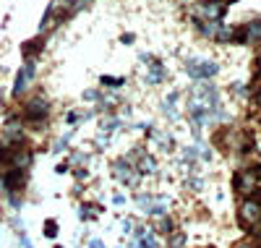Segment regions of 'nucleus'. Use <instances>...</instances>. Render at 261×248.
<instances>
[{"label": "nucleus", "mask_w": 261, "mask_h": 248, "mask_svg": "<svg viewBox=\"0 0 261 248\" xmlns=\"http://www.w3.org/2000/svg\"><path fill=\"white\" fill-rule=\"evenodd\" d=\"M24 112H27L29 120H39L42 115H47V102H45V100H32V102L24 107Z\"/></svg>", "instance_id": "nucleus-4"}, {"label": "nucleus", "mask_w": 261, "mask_h": 248, "mask_svg": "<svg viewBox=\"0 0 261 248\" xmlns=\"http://www.w3.org/2000/svg\"><path fill=\"white\" fill-rule=\"evenodd\" d=\"M102 84H107V86H120L123 81H120V79H110V76H107V79H102Z\"/></svg>", "instance_id": "nucleus-5"}, {"label": "nucleus", "mask_w": 261, "mask_h": 248, "mask_svg": "<svg viewBox=\"0 0 261 248\" xmlns=\"http://www.w3.org/2000/svg\"><path fill=\"white\" fill-rule=\"evenodd\" d=\"M258 68H261V55H258Z\"/></svg>", "instance_id": "nucleus-9"}, {"label": "nucleus", "mask_w": 261, "mask_h": 248, "mask_svg": "<svg viewBox=\"0 0 261 248\" xmlns=\"http://www.w3.org/2000/svg\"><path fill=\"white\" fill-rule=\"evenodd\" d=\"M238 219H241V225L246 230L261 228V196L251 193V199H246L241 204V209H238Z\"/></svg>", "instance_id": "nucleus-1"}, {"label": "nucleus", "mask_w": 261, "mask_h": 248, "mask_svg": "<svg viewBox=\"0 0 261 248\" xmlns=\"http://www.w3.org/2000/svg\"><path fill=\"white\" fill-rule=\"evenodd\" d=\"M235 248H256L251 240H241V243H235Z\"/></svg>", "instance_id": "nucleus-7"}, {"label": "nucleus", "mask_w": 261, "mask_h": 248, "mask_svg": "<svg viewBox=\"0 0 261 248\" xmlns=\"http://www.w3.org/2000/svg\"><path fill=\"white\" fill-rule=\"evenodd\" d=\"M186 71H188L193 79H209V76H214L217 71H220V65L212 63V60H191V63L186 65Z\"/></svg>", "instance_id": "nucleus-2"}, {"label": "nucleus", "mask_w": 261, "mask_h": 248, "mask_svg": "<svg viewBox=\"0 0 261 248\" xmlns=\"http://www.w3.org/2000/svg\"><path fill=\"white\" fill-rule=\"evenodd\" d=\"M45 228H47V230H45V233H47V235H50V238H53V235H55V233H58V230H55V222H53V219H50V222H47V225H45Z\"/></svg>", "instance_id": "nucleus-6"}, {"label": "nucleus", "mask_w": 261, "mask_h": 248, "mask_svg": "<svg viewBox=\"0 0 261 248\" xmlns=\"http://www.w3.org/2000/svg\"><path fill=\"white\" fill-rule=\"evenodd\" d=\"M32 76H34V63H27L24 68L18 71V76H16V86H13V97H18L21 92H27V86H29Z\"/></svg>", "instance_id": "nucleus-3"}, {"label": "nucleus", "mask_w": 261, "mask_h": 248, "mask_svg": "<svg viewBox=\"0 0 261 248\" xmlns=\"http://www.w3.org/2000/svg\"><path fill=\"white\" fill-rule=\"evenodd\" d=\"M92 248H105V245H102L99 240H92Z\"/></svg>", "instance_id": "nucleus-8"}, {"label": "nucleus", "mask_w": 261, "mask_h": 248, "mask_svg": "<svg viewBox=\"0 0 261 248\" xmlns=\"http://www.w3.org/2000/svg\"><path fill=\"white\" fill-rule=\"evenodd\" d=\"M258 105H261V94H258Z\"/></svg>", "instance_id": "nucleus-10"}]
</instances>
